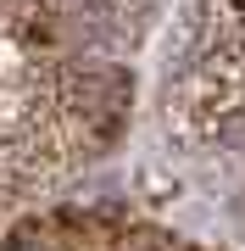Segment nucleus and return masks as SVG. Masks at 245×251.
<instances>
[{
    "label": "nucleus",
    "mask_w": 245,
    "mask_h": 251,
    "mask_svg": "<svg viewBox=\"0 0 245 251\" xmlns=\"http://www.w3.org/2000/svg\"><path fill=\"white\" fill-rule=\"evenodd\" d=\"M167 128L184 145L245 151V0H200L190 50L167 84Z\"/></svg>",
    "instance_id": "obj_1"
},
{
    "label": "nucleus",
    "mask_w": 245,
    "mask_h": 251,
    "mask_svg": "<svg viewBox=\"0 0 245 251\" xmlns=\"http://www.w3.org/2000/svg\"><path fill=\"white\" fill-rule=\"evenodd\" d=\"M50 95H56V112H62L67 145L78 162L106 156L123 140L128 112H134V78H128V67L106 62V56H56Z\"/></svg>",
    "instance_id": "obj_2"
},
{
    "label": "nucleus",
    "mask_w": 245,
    "mask_h": 251,
    "mask_svg": "<svg viewBox=\"0 0 245 251\" xmlns=\"http://www.w3.org/2000/svg\"><path fill=\"white\" fill-rule=\"evenodd\" d=\"M0 251H67V234H62V224H56V212L50 218H17L11 224V234H6V246Z\"/></svg>",
    "instance_id": "obj_3"
}]
</instances>
